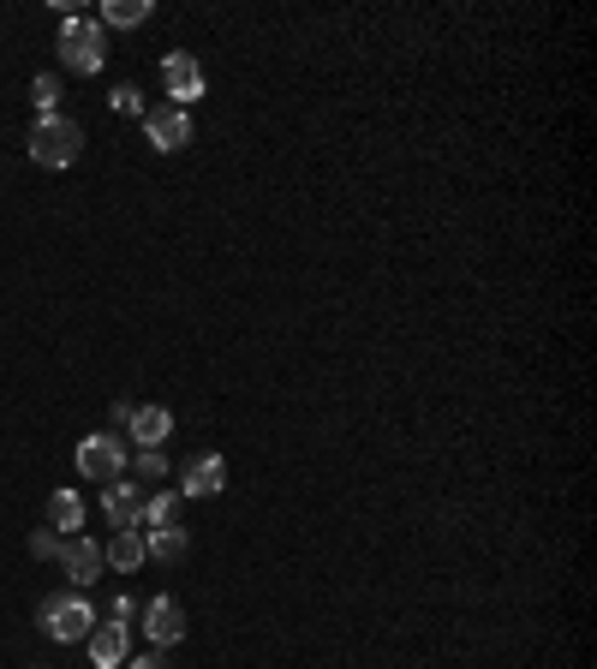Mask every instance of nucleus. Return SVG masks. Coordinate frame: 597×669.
Returning a JSON list of instances; mask_svg holds the SVG:
<instances>
[{
  "instance_id": "f257e3e1",
  "label": "nucleus",
  "mask_w": 597,
  "mask_h": 669,
  "mask_svg": "<svg viewBox=\"0 0 597 669\" xmlns=\"http://www.w3.org/2000/svg\"><path fill=\"white\" fill-rule=\"evenodd\" d=\"M24 150H30V162H37V168H72L78 150H84V126H78L72 114H37Z\"/></svg>"
},
{
  "instance_id": "f03ea898",
  "label": "nucleus",
  "mask_w": 597,
  "mask_h": 669,
  "mask_svg": "<svg viewBox=\"0 0 597 669\" xmlns=\"http://www.w3.org/2000/svg\"><path fill=\"white\" fill-rule=\"evenodd\" d=\"M37 621H42V633H48V640L72 646V640H90L96 610H90V598H84V592H60V598H42Z\"/></svg>"
},
{
  "instance_id": "7ed1b4c3",
  "label": "nucleus",
  "mask_w": 597,
  "mask_h": 669,
  "mask_svg": "<svg viewBox=\"0 0 597 669\" xmlns=\"http://www.w3.org/2000/svg\"><path fill=\"white\" fill-rule=\"evenodd\" d=\"M60 60H67L72 72H102V60H108V37H102V24L84 19V12L60 24Z\"/></svg>"
},
{
  "instance_id": "20e7f679",
  "label": "nucleus",
  "mask_w": 597,
  "mask_h": 669,
  "mask_svg": "<svg viewBox=\"0 0 597 669\" xmlns=\"http://www.w3.org/2000/svg\"><path fill=\"white\" fill-rule=\"evenodd\" d=\"M78 472L96 478V485H115V478L126 472V442L115 437V430H96V437L78 442Z\"/></svg>"
},
{
  "instance_id": "39448f33",
  "label": "nucleus",
  "mask_w": 597,
  "mask_h": 669,
  "mask_svg": "<svg viewBox=\"0 0 597 669\" xmlns=\"http://www.w3.org/2000/svg\"><path fill=\"white\" fill-rule=\"evenodd\" d=\"M60 568H67V580L78 586V592H84V586H96L102 580V568H108V556H102V545H96V538H67V550H60Z\"/></svg>"
},
{
  "instance_id": "423d86ee",
  "label": "nucleus",
  "mask_w": 597,
  "mask_h": 669,
  "mask_svg": "<svg viewBox=\"0 0 597 669\" xmlns=\"http://www.w3.org/2000/svg\"><path fill=\"white\" fill-rule=\"evenodd\" d=\"M143 138H150L161 156L186 150V143H191V114H186V108H173V102L156 108V114H143Z\"/></svg>"
},
{
  "instance_id": "0eeeda50",
  "label": "nucleus",
  "mask_w": 597,
  "mask_h": 669,
  "mask_svg": "<svg viewBox=\"0 0 597 669\" xmlns=\"http://www.w3.org/2000/svg\"><path fill=\"white\" fill-rule=\"evenodd\" d=\"M161 84H168L173 108H191L203 96V67L191 54H168V60H161Z\"/></svg>"
},
{
  "instance_id": "6e6552de",
  "label": "nucleus",
  "mask_w": 597,
  "mask_h": 669,
  "mask_svg": "<svg viewBox=\"0 0 597 669\" xmlns=\"http://www.w3.org/2000/svg\"><path fill=\"white\" fill-rule=\"evenodd\" d=\"M143 633H150L156 646L186 640V610H180V598H150V603H143Z\"/></svg>"
},
{
  "instance_id": "1a4fd4ad",
  "label": "nucleus",
  "mask_w": 597,
  "mask_h": 669,
  "mask_svg": "<svg viewBox=\"0 0 597 669\" xmlns=\"http://www.w3.org/2000/svg\"><path fill=\"white\" fill-rule=\"evenodd\" d=\"M102 515L120 526V532H132V526H143V490L126 485V478H115V485H102Z\"/></svg>"
},
{
  "instance_id": "9d476101",
  "label": "nucleus",
  "mask_w": 597,
  "mask_h": 669,
  "mask_svg": "<svg viewBox=\"0 0 597 669\" xmlns=\"http://www.w3.org/2000/svg\"><path fill=\"white\" fill-rule=\"evenodd\" d=\"M221 485H228V460H221V455H198V460L180 472V490H186V497H216Z\"/></svg>"
},
{
  "instance_id": "9b49d317",
  "label": "nucleus",
  "mask_w": 597,
  "mask_h": 669,
  "mask_svg": "<svg viewBox=\"0 0 597 669\" xmlns=\"http://www.w3.org/2000/svg\"><path fill=\"white\" fill-rule=\"evenodd\" d=\"M90 663H96V669H120V663H126V628H120V621L90 628Z\"/></svg>"
},
{
  "instance_id": "f8f14e48",
  "label": "nucleus",
  "mask_w": 597,
  "mask_h": 669,
  "mask_svg": "<svg viewBox=\"0 0 597 669\" xmlns=\"http://www.w3.org/2000/svg\"><path fill=\"white\" fill-rule=\"evenodd\" d=\"M48 526H54L60 538H78L84 532V497H78V490H54V497H48Z\"/></svg>"
},
{
  "instance_id": "ddd939ff",
  "label": "nucleus",
  "mask_w": 597,
  "mask_h": 669,
  "mask_svg": "<svg viewBox=\"0 0 597 669\" xmlns=\"http://www.w3.org/2000/svg\"><path fill=\"white\" fill-rule=\"evenodd\" d=\"M173 430V412L168 407H132V437L138 449H161V437Z\"/></svg>"
},
{
  "instance_id": "4468645a",
  "label": "nucleus",
  "mask_w": 597,
  "mask_h": 669,
  "mask_svg": "<svg viewBox=\"0 0 597 669\" xmlns=\"http://www.w3.org/2000/svg\"><path fill=\"white\" fill-rule=\"evenodd\" d=\"M102 556H108V568H120V573H132V568L150 562V556H143V538H138V532H115V545H108Z\"/></svg>"
},
{
  "instance_id": "2eb2a0df",
  "label": "nucleus",
  "mask_w": 597,
  "mask_h": 669,
  "mask_svg": "<svg viewBox=\"0 0 597 669\" xmlns=\"http://www.w3.org/2000/svg\"><path fill=\"white\" fill-rule=\"evenodd\" d=\"M143 556H156V562H180V556H186V532H180V526H161V532L143 538Z\"/></svg>"
},
{
  "instance_id": "dca6fc26",
  "label": "nucleus",
  "mask_w": 597,
  "mask_h": 669,
  "mask_svg": "<svg viewBox=\"0 0 597 669\" xmlns=\"http://www.w3.org/2000/svg\"><path fill=\"white\" fill-rule=\"evenodd\" d=\"M143 526H150V532H161V526H180V497H173V490L143 497Z\"/></svg>"
},
{
  "instance_id": "f3484780",
  "label": "nucleus",
  "mask_w": 597,
  "mask_h": 669,
  "mask_svg": "<svg viewBox=\"0 0 597 669\" xmlns=\"http://www.w3.org/2000/svg\"><path fill=\"white\" fill-rule=\"evenodd\" d=\"M143 19H150V0H108L96 24H120V30H132V24H143Z\"/></svg>"
},
{
  "instance_id": "a211bd4d",
  "label": "nucleus",
  "mask_w": 597,
  "mask_h": 669,
  "mask_svg": "<svg viewBox=\"0 0 597 669\" xmlns=\"http://www.w3.org/2000/svg\"><path fill=\"white\" fill-rule=\"evenodd\" d=\"M30 102H37V114H60V78L37 72V78H30Z\"/></svg>"
},
{
  "instance_id": "6ab92c4d",
  "label": "nucleus",
  "mask_w": 597,
  "mask_h": 669,
  "mask_svg": "<svg viewBox=\"0 0 597 669\" xmlns=\"http://www.w3.org/2000/svg\"><path fill=\"white\" fill-rule=\"evenodd\" d=\"M60 550H67V538H60L54 526H37V532H30V556H42V562H60Z\"/></svg>"
},
{
  "instance_id": "aec40b11",
  "label": "nucleus",
  "mask_w": 597,
  "mask_h": 669,
  "mask_svg": "<svg viewBox=\"0 0 597 669\" xmlns=\"http://www.w3.org/2000/svg\"><path fill=\"white\" fill-rule=\"evenodd\" d=\"M108 102H115V114H143V90L138 84H120Z\"/></svg>"
},
{
  "instance_id": "412c9836",
  "label": "nucleus",
  "mask_w": 597,
  "mask_h": 669,
  "mask_svg": "<svg viewBox=\"0 0 597 669\" xmlns=\"http://www.w3.org/2000/svg\"><path fill=\"white\" fill-rule=\"evenodd\" d=\"M138 478H143V485L168 478V460H161V449H143V455H138Z\"/></svg>"
},
{
  "instance_id": "4be33fe9",
  "label": "nucleus",
  "mask_w": 597,
  "mask_h": 669,
  "mask_svg": "<svg viewBox=\"0 0 597 669\" xmlns=\"http://www.w3.org/2000/svg\"><path fill=\"white\" fill-rule=\"evenodd\" d=\"M115 616H120V628H126V621H138V616H143V603H132V598H120V603H115Z\"/></svg>"
},
{
  "instance_id": "5701e85b",
  "label": "nucleus",
  "mask_w": 597,
  "mask_h": 669,
  "mask_svg": "<svg viewBox=\"0 0 597 669\" xmlns=\"http://www.w3.org/2000/svg\"><path fill=\"white\" fill-rule=\"evenodd\" d=\"M132 669H168V658H161V651H150V658H132Z\"/></svg>"
},
{
  "instance_id": "b1692460",
  "label": "nucleus",
  "mask_w": 597,
  "mask_h": 669,
  "mask_svg": "<svg viewBox=\"0 0 597 669\" xmlns=\"http://www.w3.org/2000/svg\"><path fill=\"white\" fill-rule=\"evenodd\" d=\"M37 669H42V663H37Z\"/></svg>"
}]
</instances>
